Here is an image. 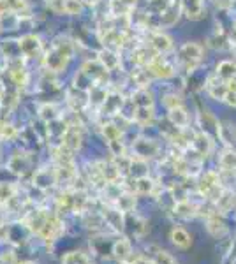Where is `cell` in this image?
Masks as SVG:
<instances>
[{"instance_id": "16", "label": "cell", "mask_w": 236, "mask_h": 264, "mask_svg": "<svg viewBox=\"0 0 236 264\" xmlns=\"http://www.w3.org/2000/svg\"><path fill=\"white\" fill-rule=\"evenodd\" d=\"M169 239L171 243L180 250H189L192 246V234H190L187 229L180 227V225H175L169 232Z\"/></svg>"}, {"instance_id": "13", "label": "cell", "mask_w": 236, "mask_h": 264, "mask_svg": "<svg viewBox=\"0 0 236 264\" xmlns=\"http://www.w3.org/2000/svg\"><path fill=\"white\" fill-rule=\"evenodd\" d=\"M213 148H215L213 140H211V136L208 132L203 130V132L192 134V150H196L203 159L208 157V155L213 152Z\"/></svg>"}, {"instance_id": "51", "label": "cell", "mask_w": 236, "mask_h": 264, "mask_svg": "<svg viewBox=\"0 0 236 264\" xmlns=\"http://www.w3.org/2000/svg\"><path fill=\"white\" fill-rule=\"evenodd\" d=\"M6 86H4V83L0 81V102H2V100H4V97H6Z\"/></svg>"}, {"instance_id": "5", "label": "cell", "mask_w": 236, "mask_h": 264, "mask_svg": "<svg viewBox=\"0 0 236 264\" xmlns=\"http://www.w3.org/2000/svg\"><path fill=\"white\" fill-rule=\"evenodd\" d=\"M204 227H206L208 234L215 239H222L229 234V229L225 225L224 218H222V213H218L217 208H211L210 211H206V218H204Z\"/></svg>"}, {"instance_id": "50", "label": "cell", "mask_w": 236, "mask_h": 264, "mask_svg": "<svg viewBox=\"0 0 236 264\" xmlns=\"http://www.w3.org/2000/svg\"><path fill=\"white\" fill-rule=\"evenodd\" d=\"M225 85H227V88L231 90V92L236 93V79H229V81H225Z\"/></svg>"}, {"instance_id": "53", "label": "cell", "mask_w": 236, "mask_h": 264, "mask_svg": "<svg viewBox=\"0 0 236 264\" xmlns=\"http://www.w3.org/2000/svg\"><path fill=\"white\" fill-rule=\"evenodd\" d=\"M81 2H88V4H95V2H99V0H81Z\"/></svg>"}, {"instance_id": "41", "label": "cell", "mask_w": 236, "mask_h": 264, "mask_svg": "<svg viewBox=\"0 0 236 264\" xmlns=\"http://www.w3.org/2000/svg\"><path fill=\"white\" fill-rule=\"evenodd\" d=\"M8 2V8L11 13H16L18 16H25L23 13L29 11V4H27V0H6Z\"/></svg>"}, {"instance_id": "32", "label": "cell", "mask_w": 236, "mask_h": 264, "mask_svg": "<svg viewBox=\"0 0 236 264\" xmlns=\"http://www.w3.org/2000/svg\"><path fill=\"white\" fill-rule=\"evenodd\" d=\"M131 102L134 107H154V95L148 92V88H138Z\"/></svg>"}, {"instance_id": "45", "label": "cell", "mask_w": 236, "mask_h": 264, "mask_svg": "<svg viewBox=\"0 0 236 264\" xmlns=\"http://www.w3.org/2000/svg\"><path fill=\"white\" fill-rule=\"evenodd\" d=\"M107 147H109V150H111V154L113 155H127V148H126L124 140L111 141V143H107Z\"/></svg>"}, {"instance_id": "49", "label": "cell", "mask_w": 236, "mask_h": 264, "mask_svg": "<svg viewBox=\"0 0 236 264\" xmlns=\"http://www.w3.org/2000/svg\"><path fill=\"white\" fill-rule=\"evenodd\" d=\"M4 13H9L8 2H6V0H0V16L4 15Z\"/></svg>"}, {"instance_id": "19", "label": "cell", "mask_w": 236, "mask_h": 264, "mask_svg": "<svg viewBox=\"0 0 236 264\" xmlns=\"http://www.w3.org/2000/svg\"><path fill=\"white\" fill-rule=\"evenodd\" d=\"M136 197H138V194L133 192V190H124V192L116 197V201H114L113 204L120 211H124L126 215L127 213H133V211L136 210Z\"/></svg>"}, {"instance_id": "7", "label": "cell", "mask_w": 236, "mask_h": 264, "mask_svg": "<svg viewBox=\"0 0 236 264\" xmlns=\"http://www.w3.org/2000/svg\"><path fill=\"white\" fill-rule=\"evenodd\" d=\"M134 246L131 243V239L127 236L118 238L116 241L111 245V257H113L116 262H131L134 259Z\"/></svg>"}, {"instance_id": "23", "label": "cell", "mask_w": 236, "mask_h": 264, "mask_svg": "<svg viewBox=\"0 0 236 264\" xmlns=\"http://www.w3.org/2000/svg\"><path fill=\"white\" fill-rule=\"evenodd\" d=\"M180 13H182V4H176V2H171V4L166 8V11L161 13V16H159V23H161L162 27H171L175 25L176 22H178V16Z\"/></svg>"}, {"instance_id": "36", "label": "cell", "mask_w": 236, "mask_h": 264, "mask_svg": "<svg viewBox=\"0 0 236 264\" xmlns=\"http://www.w3.org/2000/svg\"><path fill=\"white\" fill-rule=\"evenodd\" d=\"M100 132H102L104 140H106L107 143L116 141V140H122L124 138V132L120 130V128H118L113 121H106V123L100 125Z\"/></svg>"}, {"instance_id": "55", "label": "cell", "mask_w": 236, "mask_h": 264, "mask_svg": "<svg viewBox=\"0 0 236 264\" xmlns=\"http://www.w3.org/2000/svg\"><path fill=\"white\" fill-rule=\"evenodd\" d=\"M4 123L6 121H0V132H2V128H4Z\"/></svg>"}, {"instance_id": "25", "label": "cell", "mask_w": 236, "mask_h": 264, "mask_svg": "<svg viewBox=\"0 0 236 264\" xmlns=\"http://www.w3.org/2000/svg\"><path fill=\"white\" fill-rule=\"evenodd\" d=\"M182 4V13H185L187 18L190 20H201L203 18V0H180Z\"/></svg>"}, {"instance_id": "9", "label": "cell", "mask_w": 236, "mask_h": 264, "mask_svg": "<svg viewBox=\"0 0 236 264\" xmlns=\"http://www.w3.org/2000/svg\"><path fill=\"white\" fill-rule=\"evenodd\" d=\"M171 211L175 217L182 218V220H190V218L197 217V215L201 213V204L194 203L192 199H183L175 203Z\"/></svg>"}, {"instance_id": "20", "label": "cell", "mask_w": 236, "mask_h": 264, "mask_svg": "<svg viewBox=\"0 0 236 264\" xmlns=\"http://www.w3.org/2000/svg\"><path fill=\"white\" fill-rule=\"evenodd\" d=\"M122 107H124V97L118 92H109L100 109H102L104 114L114 116V114H118L120 111H122Z\"/></svg>"}, {"instance_id": "40", "label": "cell", "mask_w": 236, "mask_h": 264, "mask_svg": "<svg viewBox=\"0 0 236 264\" xmlns=\"http://www.w3.org/2000/svg\"><path fill=\"white\" fill-rule=\"evenodd\" d=\"M11 79L18 88H25L27 83H29V72L25 67H18L11 71Z\"/></svg>"}, {"instance_id": "52", "label": "cell", "mask_w": 236, "mask_h": 264, "mask_svg": "<svg viewBox=\"0 0 236 264\" xmlns=\"http://www.w3.org/2000/svg\"><path fill=\"white\" fill-rule=\"evenodd\" d=\"M122 2H124V4L129 6V8H134V6L138 4V0H122Z\"/></svg>"}, {"instance_id": "14", "label": "cell", "mask_w": 236, "mask_h": 264, "mask_svg": "<svg viewBox=\"0 0 236 264\" xmlns=\"http://www.w3.org/2000/svg\"><path fill=\"white\" fill-rule=\"evenodd\" d=\"M147 69L150 71V74L154 76V78L168 79V78H171V76H175V67H173L162 55H159L152 64H148Z\"/></svg>"}, {"instance_id": "31", "label": "cell", "mask_w": 236, "mask_h": 264, "mask_svg": "<svg viewBox=\"0 0 236 264\" xmlns=\"http://www.w3.org/2000/svg\"><path fill=\"white\" fill-rule=\"evenodd\" d=\"M9 169L16 175H25L27 169H30V161L25 154H15L9 161Z\"/></svg>"}, {"instance_id": "35", "label": "cell", "mask_w": 236, "mask_h": 264, "mask_svg": "<svg viewBox=\"0 0 236 264\" xmlns=\"http://www.w3.org/2000/svg\"><path fill=\"white\" fill-rule=\"evenodd\" d=\"M60 264H92V259L88 257V253L81 252V250H72L62 257Z\"/></svg>"}, {"instance_id": "33", "label": "cell", "mask_w": 236, "mask_h": 264, "mask_svg": "<svg viewBox=\"0 0 236 264\" xmlns=\"http://www.w3.org/2000/svg\"><path fill=\"white\" fill-rule=\"evenodd\" d=\"M129 176H131V178H141V176H148V161H147V159H141V157L133 155Z\"/></svg>"}, {"instance_id": "39", "label": "cell", "mask_w": 236, "mask_h": 264, "mask_svg": "<svg viewBox=\"0 0 236 264\" xmlns=\"http://www.w3.org/2000/svg\"><path fill=\"white\" fill-rule=\"evenodd\" d=\"M152 78H154V76L150 74V71H148L147 67L136 69V71H134V74H133V79H134V83L138 85V88H148Z\"/></svg>"}, {"instance_id": "4", "label": "cell", "mask_w": 236, "mask_h": 264, "mask_svg": "<svg viewBox=\"0 0 236 264\" xmlns=\"http://www.w3.org/2000/svg\"><path fill=\"white\" fill-rule=\"evenodd\" d=\"M100 215L104 218V224L106 227H109L113 232H124L126 231V225H127V220H126V213L124 211L118 210L114 204H109V203H104L100 206Z\"/></svg>"}, {"instance_id": "26", "label": "cell", "mask_w": 236, "mask_h": 264, "mask_svg": "<svg viewBox=\"0 0 236 264\" xmlns=\"http://www.w3.org/2000/svg\"><path fill=\"white\" fill-rule=\"evenodd\" d=\"M100 164V173H102V178L106 183H116L124 178L122 171L118 169V166L114 164L113 161H107V162H99Z\"/></svg>"}, {"instance_id": "6", "label": "cell", "mask_w": 236, "mask_h": 264, "mask_svg": "<svg viewBox=\"0 0 236 264\" xmlns=\"http://www.w3.org/2000/svg\"><path fill=\"white\" fill-rule=\"evenodd\" d=\"M60 145H64L65 148L72 152H78L83 145V128H81V123H69L65 127L64 134L60 138Z\"/></svg>"}, {"instance_id": "30", "label": "cell", "mask_w": 236, "mask_h": 264, "mask_svg": "<svg viewBox=\"0 0 236 264\" xmlns=\"http://www.w3.org/2000/svg\"><path fill=\"white\" fill-rule=\"evenodd\" d=\"M16 194H20V187L16 185V183L0 182V210H4L6 204H8Z\"/></svg>"}, {"instance_id": "42", "label": "cell", "mask_w": 236, "mask_h": 264, "mask_svg": "<svg viewBox=\"0 0 236 264\" xmlns=\"http://www.w3.org/2000/svg\"><path fill=\"white\" fill-rule=\"evenodd\" d=\"M46 6L57 15H67V0H46Z\"/></svg>"}, {"instance_id": "47", "label": "cell", "mask_w": 236, "mask_h": 264, "mask_svg": "<svg viewBox=\"0 0 236 264\" xmlns=\"http://www.w3.org/2000/svg\"><path fill=\"white\" fill-rule=\"evenodd\" d=\"M83 9L81 0H67V15H79Z\"/></svg>"}, {"instance_id": "48", "label": "cell", "mask_w": 236, "mask_h": 264, "mask_svg": "<svg viewBox=\"0 0 236 264\" xmlns=\"http://www.w3.org/2000/svg\"><path fill=\"white\" fill-rule=\"evenodd\" d=\"M164 104L168 106V109H171V107H176V106H183L182 99H180L178 95H166L164 97Z\"/></svg>"}, {"instance_id": "28", "label": "cell", "mask_w": 236, "mask_h": 264, "mask_svg": "<svg viewBox=\"0 0 236 264\" xmlns=\"http://www.w3.org/2000/svg\"><path fill=\"white\" fill-rule=\"evenodd\" d=\"M168 118L171 121V125L178 128H187L189 125V113L183 106H176V107H171L168 113Z\"/></svg>"}, {"instance_id": "1", "label": "cell", "mask_w": 236, "mask_h": 264, "mask_svg": "<svg viewBox=\"0 0 236 264\" xmlns=\"http://www.w3.org/2000/svg\"><path fill=\"white\" fill-rule=\"evenodd\" d=\"M197 192H199L204 199L210 201V203H215V201L220 197V194L224 192L220 173H217V171L201 173L199 180H197Z\"/></svg>"}, {"instance_id": "34", "label": "cell", "mask_w": 236, "mask_h": 264, "mask_svg": "<svg viewBox=\"0 0 236 264\" xmlns=\"http://www.w3.org/2000/svg\"><path fill=\"white\" fill-rule=\"evenodd\" d=\"M150 259L154 260V264H178L171 253L159 248V246H150Z\"/></svg>"}, {"instance_id": "8", "label": "cell", "mask_w": 236, "mask_h": 264, "mask_svg": "<svg viewBox=\"0 0 236 264\" xmlns=\"http://www.w3.org/2000/svg\"><path fill=\"white\" fill-rule=\"evenodd\" d=\"M133 152L136 157L141 159H152V157H157L161 154V147H159L157 141L154 140H147V138H140L138 141L133 143Z\"/></svg>"}, {"instance_id": "15", "label": "cell", "mask_w": 236, "mask_h": 264, "mask_svg": "<svg viewBox=\"0 0 236 264\" xmlns=\"http://www.w3.org/2000/svg\"><path fill=\"white\" fill-rule=\"evenodd\" d=\"M20 43V50H22V55H25L27 58H34L41 53L43 50V44H41V39L34 34H27L23 36L22 39L18 41Z\"/></svg>"}, {"instance_id": "18", "label": "cell", "mask_w": 236, "mask_h": 264, "mask_svg": "<svg viewBox=\"0 0 236 264\" xmlns=\"http://www.w3.org/2000/svg\"><path fill=\"white\" fill-rule=\"evenodd\" d=\"M67 60H69V57H65L64 53H60L58 50L51 48V51H48L46 57H44V65L48 67V71L58 72V71H62V69L65 67Z\"/></svg>"}, {"instance_id": "21", "label": "cell", "mask_w": 236, "mask_h": 264, "mask_svg": "<svg viewBox=\"0 0 236 264\" xmlns=\"http://www.w3.org/2000/svg\"><path fill=\"white\" fill-rule=\"evenodd\" d=\"M150 46L157 51L159 55H164L173 50V41L162 32H150Z\"/></svg>"}, {"instance_id": "54", "label": "cell", "mask_w": 236, "mask_h": 264, "mask_svg": "<svg viewBox=\"0 0 236 264\" xmlns=\"http://www.w3.org/2000/svg\"><path fill=\"white\" fill-rule=\"evenodd\" d=\"M20 264H36V262H32V260H23V262H20Z\"/></svg>"}, {"instance_id": "29", "label": "cell", "mask_w": 236, "mask_h": 264, "mask_svg": "<svg viewBox=\"0 0 236 264\" xmlns=\"http://www.w3.org/2000/svg\"><path fill=\"white\" fill-rule=\"evenodd\" d=\"M222 173H236V150L234 148H225L218 159Z\"/></svg>"}, {"instance_id": "56", "label": "cell", "mask_w": 236, "mask_h": 264, "mask_svg": "<svg viewBox=\"0 0 236 264\" xmlns=\"http://www.w3.org/2000/svg\"><path fill=\"white\" fill-rule=\"evenodd\" d=\"M118 264H133V262H118Z\"/></svg>"}, {"instance_id": "27", "label": "cell", "mask_w": 236, "mask_h": 264, "mask_svg": "<svg viewBox=\"0 0 236 264\" xmlns=\"http://www.w3.org/2000/svg\"><path fill=\"white\" fill-rule=\"evenodd\" d=\"M97 60H99L109 72L116 71V69L122 65V62H120V55H118L114 50H109V48H106V50L100 51L99 57H97Z\"/></svg>"}, {"instance_id": "17", "label": "cell", "mask_w": 236, "mask_h": 264, "mask_svg": "<svg viewBox=\"0 0 236 264\" xmlns=\"http://www.w3.org/2000/svg\"><path fill=\"white\" fill-rule=\"evenodd\" d=\"M206 90L213 99L222 100V102H224L225 97H227V93H229V88H227V85H225V81L218 78V76H211V78L206 79Z\"/></svg>"}, {"instance_id": "37", "label": "cell", "mask_w": 236, "mask_h": 264, "mask_svg": "<svg viewBox=\"0 0 236 264\" xmlns=\"http://www.w3.org/2000/svg\"><path fill=\"white\" fill-rule=\"evenodd\" d=\"M39 118L46 123H51V121L58 120L60 118V113H58V107L55 106L53 102H48V104H43L39 107Z\"/></svg>"}, {"instance_id": "3", "label": "cell", "mask_w": 236, "mask_h": 264, "mask_svg": "<svg viewBox=\"0 0 236 264\" xmlns=\"http://www.w3.org/2000/svg\"><path fill=\"white\" fill-rule=\"evenodd\" d=\"M203 60V48L196 43H185L178 51V62L187 72L196 71Z\"/></svg>"}, {"instance_id": "44", "label": "cell", "mask_w": 236, "mask_h": 264, "mask_svg": "<svg viewBox=\"0 0 236 264\" xmlns=\"http://www.w3.org/2000/svg\"><path fill=\"white\" fill-rule=\"evenodd\" d=\"M22 260L18 259L15 250H6V252H0V264H20Z\"/></svg>"}, {"instance_id": "2", "label": "cell", "mask_w": 236, "mask_h": 264, "mask_svg": "<svg viewBox=\"0 0 236 264\" xmlns=\"http://www.w3.org/2000/svg\"><path fill=\"white\" fill-rule=\"evenodd\" d=\"M64 234H65V222L62 220L60 215L53 210L50 213V217H48L44 227L41 229V232L37 234V238H39L41 241L48 243V245H53V243H57Z\"/></svg>"}, {"instance_id": "38", "label": "cell", "mask_w": 236, "mask_h": 264, "mask_svg": "<svg viewBox=\"0 0 236 264\" xmlns=\"http://www.w3.org/2000/svg\"><path fill=\"white\" fill-rule=\"evenodd\" d=\"M201 118V123H203V130L208 132L210 134V130H213L215 134L218 136V128H220V123H218V120L213 116L211 113H208V111H203V113L199 114Z\"/></svg>"}, {"instance_id": "12", "label": "cell", "mask_w": 236, "mask_h": 264, "mask_svg": "<svg viewBox=\"0 0 236 264\" xmlns=\"http://www.w3.org/2000/svg\"><path fill=\"white\" fill-rule=\"evenodd\" d=\"M34 187L39 190H48L50 187L57 185V173H55V168H43L37 169L34 173Z\"/></svg>"}, {"instance_id": "43", "label": "cell", "mask_w": 236, "mask_h": 264, "mask_svg": "<svg viewBox=\"0 0 236 264\" xmlns=\"http://www.w3.org/2000/svg\"><path fill=\"white\" fill-rule=\"evenodd\" d=\"M16 138H18V130H16L15 125L4 123V128H2V132H0V140H4V141H15Z\"/></svg>"}, {"instance_id": "11", "label": "cell", "mask_w": 236, "mask_h": 264, "mask_svg": "<svg viewBox=\"0 0 236 264\" xmlns=\"http://www.w3.org/2000/svg\"><path fill=\"white\" fill-rule=\"evenodd\" d=\"M74 199H76L74 189H62V192L55 197V211L58 215L74 213Z\"/></svg>"}, {"instance_id": "24", "label": "cell", "mask_w": 236, "mask_h": 264, "mask_svg": "<svg viewBox=\"0 0 236 264\" xmlns=\"http://www.w3.org/2000/svg\"><path fill=\"white\" fill-rule=\"evenodd\" d=\"M213 204H215V208H217L218 213H222V215L229 213V211L236 206V194L229 189H224V192L220 194V197H218Z\"/></svg>"}, {"instance_id": "22", "label": "cell", "mask_w": 236, "mask_h": 264, "mask_svg": "<svg viewBox=\"0 0 236 264\" xmlns=\"http://www.w3.org/2000/svg\"><path fill=\"white\" fill-rule=\"evenodd\" d=\"M133 120L136 125L140 127H152L155 121V113H154V107H134V113H133Z\"/></svg>"}, {"instance_id": "10", "label": "cell", "mask_w": 236, "mask_h": 264, "mask_svg": "<svg viewBox=\"0 0 236 264\" xmlns=\"http://www.w3.org/2000/svg\"><path fill=\"white\" fill-rule=\"evenodd\" d=\"M133 192L138 196H159L161 187L150 176H141V178H133Z\"/></svg>"}, {"instance_id": "46", "label": "cell", "mask_w": 236, "mask_h": 264, "mask_svg": "<svg viewBox=\"0 0 236 264\" xmlns=\"http://www.w3.org/2000/svg\"><path fill=\"white\" fill-rule=\"evenodd\" d=\"M9 239H11V225L6 220H2L0 222V243L9 241Z\"/></svg>"}]
</instances>
